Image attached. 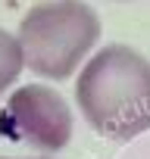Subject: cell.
<instances>
[{
  "label": "cell",
  "mask_w": 150,
  "mask_h": 159,
  "mask_svg": "<svg viewBox=\"0 0 150 159\" xmlns=\"http://www.w3.org/2000/svg\"><path fill=\"white\" fill-rule=\"evenodd\" d=\"M82 116L110 140H131L150 131V59L125 44L103 47L75 84Z\"/></svg>",
  "instance_id": "1"
},
{
  "label": "cell",
  "mask_w": 150,
  "mask_h": 159,
  "mask_svg": "<svg viewBox=\"0 0 150 159\" xmlns=\"http://www.w3.org/2000/svg\"><path fill=\"white\" fill-rule=\"evenodd\" d=\"M97 38L100 16L82 0H47L31 7L16 34L22 62L53 81H63L78 69Z\"/></svg>",
  "instance_id": "2"
},
{
  "label": "cell",
  "mask_w": 150,
  "mask_h": 159,
  "mask_svg": "<svg viewBox=\"0 0 150 159\" xmlns=\"http://www.w3.org/2000/svg\"><path fill=\"white\" fill-rule=\"evenodd\" d=\"M0 122L13 140H25L44 153L63 150L72 137V109L66 97L47 84H25L13 91Z\"/></svg>",
  "instance_id": "3"
},
{
  "label": "cell",
  "mask_w": 150,
  "mask_h": 159,
  "mask_svg": "<svg viewBox=\"0 0 150 159\" xmlns=\"http://www.w3.org/2000/svg\"><path fill=\"white\" fill-rule=\"evenodd\" d=\"M22 50H19V41L13 34H7L0 28V94H3L22 72Z\"/></svg>",
  "instance_id": "4"
},
{
  "label": "cell",
  "mask_w": 150,
  "mask_h": 159,
  "mask_svg": "<svg viewBox=\"0 0 150 159\" xmlns=\"http://www.w3.org/2000/svg\"><path fill=\"white\" fill-rule=\"evenodd\" d=\"M0 159H7V156H0Z\"/></svg>",
  "instance_id": "5"
}]
</instances>
